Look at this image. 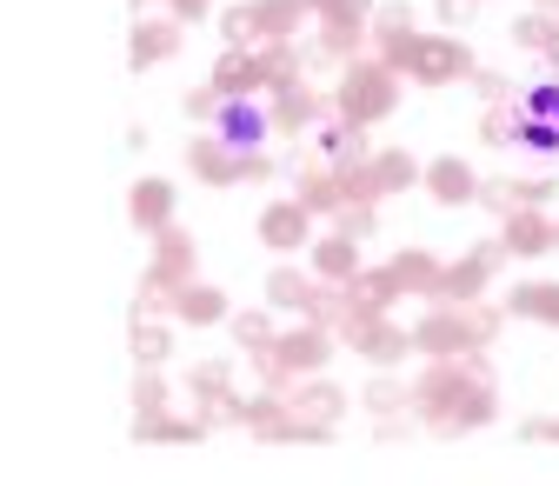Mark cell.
<instances>
[{
	"instance_id": "cell-1",
	"label": "cell",
	"mask_w": 559,
	"mask_h": 486,
	"mask_svg": "<svg viewBox=\"0 0 559 486\" xmlns=\"http://www.w3.org/2000/svg\"><path fill=\"white\" fill-rule=\"evenodd\" d=\"M493 413H500V374L486 354L427 360V374L413 380V420L433 434H479Z\"/></svg>"
},
{
	"instance_id": "cell-2",
	"label": "cell",
	"mask_w": 559,
	"mask_h": 486,
	"mask_svg": "<svg viewBox=\"0 0 559 486\" xmlns=\"http://www.w3.org/2000/svg\"><path fill=\"white\" fill-rule=\"evenodd\" d=\"M333 327L326 320H300L294 333H280L266 354H247L253 360V374H260V387H273V393H287L300 374H326V354H333Z\"/></svg>"
},
{
	"instance_id": "cell-3",
	"label": "cell",
	"mask_w": 559,
	"mask_h": 486,
	"mask_svg": "<svg viewBox=\"0 0 559 486\" xmlns=\"http://www.w3.org/2000/svg\"><path fill=\"white\" fill-rule=\"evenodd\" d=\"M400 67L393 60H380V54H360V60H346V74H340V87H333V107H340V120H360V127H373V120H386L393 107H400Z\"/></svg>"
},
{
	"instance_id": "cell-4",
	"label": "cell",
	"mask_w": 559,
	"mask_h": 486,
	"mask_svg": "<svg viewBox=\"0 0 559 486\" xmlns=\"http://www.w3.org/2000/svg\"><path fill=\"white\" fill-rule=\"evenodd\" d=\"M380 60H393L406 81H419V87H447V81H466L473 74V54L453 40V34H400L393 47H380Z\"/></svg>"
},
{
	"instance_id": "cell-5",
	"label": "cell",
	"mask_w": 559,
	"mask_h": 486,
	"mask_svg": "<svg viewBox=\"0 0 559 486\" xmlns=\"http://www.w3.org/2000/svg\"><path fill=\"white\" fill-rule=\"evenodd\" d=\"M187 281H200V253H193V240H187L180 227H160V234H154V260H147V273H140L133 313H167V300H174Z\"/></svg>"
},
{
	"instance_id": "cell-6",
	"label": "cell",
	"mask_w": 559,
	"mask_h": 486,
	"mask_svg": "<svg viewBox=\"0 0 559 486\" xmlns=\"http://www.w3.org/2000/svg\"><path fill=\"white\" fill-rule=\"evenodd\" d=\"M313 21L307 0H240L221 14L227 47H260V40H300V27Z\"/></svg>"
},
{
	"instance_id": "cell-7",
	"label": "cell",
	"mask_w": 559,
	"mask_h": 486,
	"mask_svg": "<svg viewBox=\"0 0 559 486\" xmlns=\"http://www.w3.org/2000/svg\"><path fill=\"white\" fill-rule=\"evenodd\" d=\"M187 167L206 187H240V180H273L280 174V161L266 147H234V141H221V133H200V141L187 147Z\"/></svg>"
},
{
	"instance_id": "cell-8",
	"label": "cell",
	"mask_w": 559,
	"mask_h": 486,
	"mask_svg": "<svg viewBox=\"0 0 559 486\" xmlns=\"http://www.w3.org/2000/svg\"><path fill=\"white\" fill-rule=\"evenodd\" d=\"M413 354H427V360H453V354H486V340H479V320H473V307L433 300V307H427V320L413 327Z\"/></svg>"
},
{
	"instance_id": "cell-9",
	"label": "cell",
	"mask_w": 559,
	"mask_h": 486,
	"mask_svg": "<svg viewBox=\"0 0 559 486\" xmlns=\"http://www.w3.org/2000/svg\"><path fill=\"white\" fill-rule=\"evenodd\" d=\"M187 400H193V413H200L206 427H247V400L234 393V374L221 360L187 367Z\"/></svg>"
},
{
	"instance_id": "cell-10",
	"label": "cell",
	"mask_w": 559,
	"mask_h": 486,
	"mask_svg": "<svg viewBox=\"0 0 559 486\" xmlns=\"http://www.w3.org/2000/svg\"><path fill=\"white\" fill-rule=\"evenodd\" d=\"M520 114H526V127H520V147H533V154H559V74H546L539 87H526L520 94Z\"/></svg>"
},
{
	"instance_id": "cell-11",
	"label": "cell",
	"mask_w": 559,
	"mask_h": 486,
	"mask_svg": "<svg viewBox=\"0 0 559 486\" xmlns=\"http://www.w3.org/2000/svg\"><path fill=\"white\" fill-rule=\"evenodd\" d=\"M287 400H294V413H300V420H307L320 440L346 420V387H333L326 374H300V380L287 387Z\"/></svg>"
},
{
	"instance_id": "cell-12",
	"label": "cell",
	"mask_w": 559,
	"mask_h": 486,
	"mask_svg": "<svg viewBox=\"0 0 559 486\" xmlns=\"http://www.w3.org/2000/svg\"><path fill=\"white\" fill-rule=\"evenodd\" d=\"M326 281H320V273H313V281H307V273L300 266H273L266 273V307H280V313H300V320H320L326 313Z\"/></svg>"
},
{
	"instance_id": "cell-13",
	"label": "cell",
	"mask_w": 559,
	"mask_h": 486,
	"mask_svg": "<svg viewBox=\"0 0 559 486\" xmlns=\"http://www.w3.org/2000/svg\"><path fill=\"white\" fill-rule=\"evenodd\" d=\"M266 114H273V133H287V141H300V133H313V127H320V120H333L340 107H333V94L294 87V94H273V100H266Z\"/></svg>"
},
{
	"instance_id": "cell-14",
	"label": "cell",
	"mask_w": 559,
	"mask_h": 486,
	"mask_svg": "<svg viewBox=\"0 0 559 486\" xmlns=\"http://www.w3.org/2000/svg\"><path fill=\"white\" fill-rule=\"evenodd\" d=\"M559 221H546V206H513V214H500V240H507V253L513 260H539V253H552L559 240Z\"/></svg>"
},
{
	"instance_id": "cell-15",
	"label": "cell",
	"mask_w": 559,
	"mask_h": 486,
	"mask_svg": "<svg viewBox=\"0 0 559 486\" xmlns=\"http://www.w3.org/2000/svg\"><path fill=\"white\" fill-rule=\"evenodd\" d=\"M253 54H260V94H266V100L307 87V81H300V74H307V47H300V40H260Z\"/></svg>"
},
{
	"instance_id": "cell-16",
	"label": "cell",
	"mask_w": 559,
	"mask_h": 486,
	"mask_svg": "<svg viewBox=\"0 0 559 486\" xmlns=\"http://www.w3.org/2000/svg\"><path fill=\"white\" fill-rule=\"evenodd\" d=\"M133 440H140V447H200V440H206V420H200V413H167V406H154V413H133Z\"/></svg>"
},
{
	"instance_id": "cell-17",
	"label": "cell",
	"mask_w": 559,
	"mask_h": 486,
	"mask_svg": "<svg viewBox=\"0 0 559 486\" xmlns=\"http://www.w3.org/2000/svg\"><path fill=\"white\" fill-rule=\"evenodd\" d=\"M260 240H266L273 253L307 247V240H313V206H300V200H273L266 214H260Z\"/></svg>"
},
{
	"instance_id": "cell-18",
	"label": "cell",
	"mask_w": 559,
	"mask_h": 486,
	"mask_svg": "<svg viewBox=\"0 0 559 486\" xmlns=\"http://www.w3.org/2000/svg\"><path fill=\"white\" fill-rule=\"evenodd\" d=\"M294 200L300 206H313L320 221H333L340 206H346V187H340V174H333V161H300V180H294Z\"/></svg>"
},
{
	"instance_id": "cell-19",
	"label": "cell",
	"mask_w": 559,
	"mask_h": 486,
	"mask_svg": "<svg viewBox=\"0 0 559 486\" xmlns=\"http://www.w3.org/2000/svg\"><path fill=\"white\" fill-rule=\"evenodd\" d=\"M214 127H221V141H234V147H266V133H273V114L260 107V94H247V100H227Z\"/></svg>"
},
{
	"instance_id": "cell-20",
	"label": "cell",
	"mask_w": 559,
	"mask_h": 486,
	"mask_svg": "<svg viewBox=\"0 0 559 486\" xmlns=\"http://www.w3.org/2000/svg\"><path fill=\"white\" fill-rule=\"evenodd\" d=\"M386 266H393V281H400V287H406L413 300H427V307L440 300V281H447V260H433V253H419V247H406V253H393Z\"/></svg>"
},
{
	"instance_id": "cell-21",
	"label": "cell",
	"mask_w": 559,
	"mask_h": 486,
	"mask_svg": "<svg viewBox=\"0 0 559 486\" xmlns=\"http://www.w3.org/2000/svg\"><path fill=\"white\" fill-rule=\"evenodd\" d=\"M552 174H520V180H500V187H479V206L486 214H513V206H546L552 200Z\"/></svg>"
},
{
	"instance_id": "cell-22",
	"label": "cell",
	"mask_w": 559,
	"mask_h": 486,
	"mask_svg": "<svg viewBox=\"0 0 559 486\" xmlns=\"http://www.w3.org/2000/svg\"><path fill=\"white\" fill-rule=\"evenodd\" d=\"M360 266H367V260H360V240H354V234H340V227H333V234H313V273H320V281L340 287V281H354Z\"/></svg>"
},
{
	"instance_id": "cell-23",
	"label": "cell",
	"mask_w": 559,
	"mask_h": 486,
	"mask_svg": "<svg viewBox=\"0 0 559 486\" xmlns=\"http://www.w3.org/2000/svg\"><path fill=\"white\" fill-rule=\"evenodd\" d=\"M167 313H174L180 327H214V320H234L227 294H221V287H206V281H187V287L167 300Z\"/></svg>"
},
{
	"instance_id": "cell-24",
	"label": "cell",
	"mask_w": 559,
	"mask_h": 486,
	"mask_svg": "<svg viewBox=\"0 0 559 486\" xmlns=\"http://www.w3.org/2000/svg\"><path fill=\"white\" fill-rule=\"evenodd\" d=\"M427 193L440 206H466V200H479V174L460 154H440V161H427Z\"/></svg>"
},
{
	"instance_id": "cell-25",
	"label": "cell",
	"mask_w": 559,
	"mask_h": 486,
	"mask_svg": "<svg viewBox=\"0 0 559 486\" xmlns=\"http://www.w3.org/2000/svg\"><path fill=\"white\" fill-rule=\"evenodd\" d=\"M127 214H133V227H140V234L154 240L160 227H174V187H167V180H133Z\"/></svg>"
},
{
	"instance_id": "cell-26",
	"label": "cell",
	"mask_w": 559,
	"mask_h": 486,
	"mask_svg": "<svg viewBox=\"0 0 559 486\" xmlns=\"http://www.w3.org/2000/svg\"><path fill=\"white\" fill-rule=\"evenodd\" d=\"M214 87H221L227 100L260 94V54H253V47H227V54L214 60Z\"/></svg>"
},
{
	"instance_id": "cell-27",
	"label": "cell",
	"mask_w": 559,
	"mask_h": 486,
	"mask_svg": "<svg viewBox=\"0 0 559 486\" xmlns=\"http://www.w3.org/2000/svg\"><path fill=\"white\" fill-rule=\"evenodd\" d=\"M513 47H526V54H539L552 74H559V14H546V8H533V14H520L513 27Z\"/></svg>"
},
{
	"instance_id": "cell-28",
	"label": "cell",
	"mask_w": 559,
	"mask_h": 486,
	"mask_svg": "<svg viewBox=\"0 0 559 486\" xmlns=\"http://www.w3.org/2000/svg\"><path fill=\"white\" fill-rule=\"evenodd\" d=\"M507 313L513 320L559 327V281H520V287H507Z\"/></svg>"
},
{
	"instance_id": "cell-29",
	"label": "cell",
	"mask_w": 559,
	"mask_h": 486,
	"mask_svg": "<svg viewBox=\"0 0 559 486\" xmlns=\"http://www.w3.org/2000/svg\"><path fill=\"white\" fill-rule=\"evenodd\" d=\"M180 54V21H133V67H160Z\"/></svg>"
},
{
	"instance_id": "cell-30",
	"label": "cell",
	"mask_w": 559,
	"mask_h": 486,
	"mask_svg": "<svg viewBox=\"0 0 559 486\" xmlns=\"http://www.w3.org/2000/svg\"><path fill=\"white\" fill-rule=\"evenodd\" d=\"M427 174H419V161L406 154V147H380L373 154V193L380 200H393V193H406V187H419Z\"/></svg>"
},
{
	"instance_id": "cell-31",
	"label": "cell",
	"mask_w": 559,
	"mask_h": 486,
	"mask_svg": "<svg viewBox=\"0 0 559 486\" xmlns=\"http://www.w3.org/2000/svg\"><path fill=\"white\" fill-rule=\"evenodd\" d=\"M127 346H133V360H140V367H167V354H174V327L154 320V313H133Z\"/></svg>"
},
{
	"instance_id": "cell-32",
	"label": "cell",
	"mask_w": 559,
	"mask_h": 486,
	"mask_svg": "<svg viewBox=\"0 0 559 486\" xmlns=\"http://www.w3.org/2000/svg\"><path fill=\"white\" fill-rule=\"evenodd\" d=\"M346 294H354L360 307H380V313H393V300H406V287L393 281V266H360L354 281H340Z\"/></svg>"
},
{
	"instance_id": "cell-33",
	"label": "cell",
	"mask_w": 559,
	"mask_h": 486,
	"mask_svg": "<svg viewBox=\"0 0 559 486\" xmlns=\"http://www.w3.org/2000/svg\"><path fill=\"white\" fill-rule=\"evenodd\" d=\"M520 127H526V114H520V94H507V100H486V114H479V133L493 147H520Z\"/></svg>"
},
{
	"instance_id": "cell-34",
	"label": "cell",
	"mask_w": 559,
	"mask_h": 486,
	"mask_svg": "<svg viewBox=\"0 0 559 486\" xmlns=\"http://www.w3.org/2000/svg\"><path fill=\"white\" fill-rule=\"evenodd\" d=\"M354 154H367V127L360 120H320V161H354Z\"/></svg>"
},
{
	"instance_id": "cell-35",
	"label": "cell",
	"mask_w": 559,
	"mask_h": 486,
	"mask_svg": "<svg viewBox=\"0 0 559 486\" xmlns=\"http://www.w3.org/2000/svg\"><path fill=\"white\" fill-rule=\"evenodd\" d=\"M227 327H234V346H240V354H266V346L280 340V327L266 320V307H260V313H234Z\"/></svg>"
},
{
	"instance_id": "cell-36",
	"label": "cell",
	"mask_w": 559,
	"mask_h": 486,
	"mask_svg": "<svg viewBox=\"0 0 559 486\" xmlns=\"http://www.w3.org/2000/svg\"><path fill=\"white\" fill-rule=\"evenodd\" d=\"M367 413H380V420H400V413H413V387H400V380H373L367 387Z\"/></svg>"
},
{
	"instance_id": "cell-37",
	"label": "cell",
	"mask_w": 559,
	"mask_h": 486,
	"mask_svg": "<svg viewBox=\"0 0 559 486\" xmlns=\"http://www.w3.org/2000/svg\"><path fill=\"white\" fill-rule=\"evenodd\" d=\"M400 34H413V8H406V0H386V8H373V54L393 47Z\"/></svg>"
},
{
	"instance_id": "cell-38",
	"label": "cell",
	"mask_w": 559,
	"mask_h": 486,
	"mask_svg": "<svg viewBox=\"0 0 559 486\" xmlns=\"http://www.w3.org/2000/svg\"><path fill=\"white\" fill-rule=\"evenodd\" d=\"M333 227H340V234H354V240L380 234V200H346L340 214H333Z\"/></svg>"
},
{
	"instance_id": "cell-39",
	"label": "cell",
	"mask_w": 559,
	"mask_h": 486,
	"mask_svg": "<svg viewBox=\"0 0 559 486\" xmlns=\"http://www.w3.org/2000/svg\"><path fill=\"white\" fill-rule=\"evenodd\" d=\"M154 406H167V374H160V367H140V380H133V413H154Z\"/></svg>"
},
{
	"instance_id": "cell-40",
	"label": "cell",
	"mask_w": 559,
	"mask_h": 486,
	"mask_svg": "<svg viewBox=\"0 0 559 486\" xmlns=\"http://www.w3.org/2000/svg\"><path fill=\"white\" fill-rule=\"evenodd\" d=\"M221 107H227V94H221L214 81H206V87H193V94H187V114H193V120H221Z\"/></svg>"
},
{
	"instance_id": "cell-41",
	"label": "cell",
	"mask_w": 559,
	"mask_h": 486,
	"mask_svg": "<svg viewBox=\"0 0 559 486\" xmlns=\"http://www.w3.org/2000/svg\"><path fill=\"white\" fill-rule=\"evenodd\" d=\"M466 81H473V94H479V100H507V94H513V87H507V81L493 74V67H473Z\"/></svg>"
},
{
	"instance_id": "cell-42",
	"label": "cell",
	"mask_w": 559,
	"mask_h": 486,
	"mask_svg": "<svg viewBox=\"0 0 559 486\" xmlns=\"http://www.w3.org/2000/svg\"><path fill=\"white\" fill-rule=\"evenodd\" d=\"M160 8H167L174 21H200V14H206V0H160Z\"/></svg>"
},
{
	"instance_id": "cell-43",
	"label": "cell",
	"mask_w": 559,
	"mask_h": 486,
	"mask_svg": "<svg viewBox=\"0 0 559 486\" xmlns=\"http://www.w3.org/2000/svg\"><path fill=\"white\" fill-rule=\"evenodd\" d=\"M520 434H526V440H552V447H559V413H552V420H526Z\"/></svg>"
},
{
	"instance_id": "cell-44",
	"label": "cell",
	"mask_w": 559,
	"mask_h": 486,
	"mask_svg": "<svg viewBox=\"0 0 559 486\" xmlns=\"http://www.w3.org/2000/svg\"><path fill=\"white\" fill-rule=\"evenodd\" d=\"M307 8H313V14H326V8H340V0H307Z\"/></svg>"
},
{
	"instance_id": "cell-45",
	"label": "cell",
	"mask_w": 559,
	"mask_h": 486,
	"mask_svg": "<svg viewBox=\"0 0 559 486\" xmlns=\"http://www.w3.org/2000/svg\"><path fill=\"white\" fill-rule=\"evenodd\" d=\"M533 8H546V14H559V0H533Z\"/></svg>"
},
{
	"instance_id": "cell-46",
	"label": "cell",
	"mask_w": 559,
	"mask_h": 486,
	"mask_svg": "<svg viewBox=\"0 0 559 486\" xmlns=\"http://www.w3.org/2000/svg\"><path fill=\"white\" fill-rule=\"evenodd\" d=\"M133 8H147V0H133Z\"/></svg>"
},
{
	"instance_id": "cell-47",
	"label": "cell",
	"mask_w": 559,
	"mask_h": 486,
	"mask_svg": "<svg viewBox=\"0 0 559 486\" xmlns=\"http://www.w3.org/2000/svg\"><path fill=\"white\" fill-rule=\"evenodd\" d=\"M552 240H559V234H552Z\"/></svg>"
}]
</instances>
